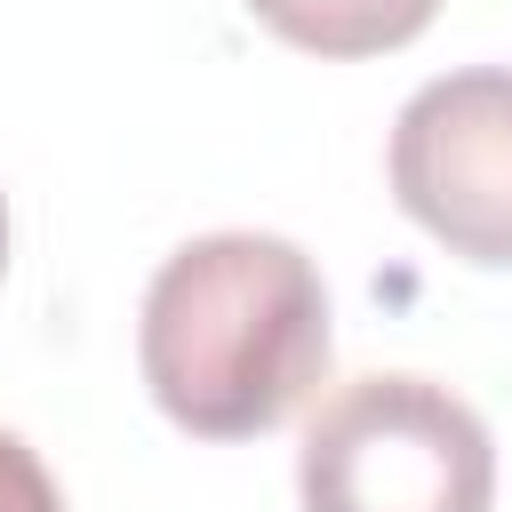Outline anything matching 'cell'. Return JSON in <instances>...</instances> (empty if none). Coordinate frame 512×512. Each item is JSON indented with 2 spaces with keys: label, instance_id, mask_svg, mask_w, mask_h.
Instances as JSON below:
<instances>
[{
  "label": "cell",
  "instance_id": "obj_1",
  "mask_svg": "<svg viewBox=\"0 0 512 512\" xmlns=\"http://www.w3.org/2000/svg\"><path fill=\"white\" fill-rule=\"evenodd\" d=\"M144 392L192 440H256L304 408L328 376V288L320 264L280 232L184 240L136 320Z\"/></svg>",
  "mask_w": 512,
  "mask_h": 512
},
{
  "label": "cell",
  "instance_id": "obj_2",
  "mask_svg": "<svg viewBox=\"0 0 512 512\" xmlns=\"http://www.w3.org/2000/svg\"><path fill=\"white\" fill-rule=\"evenodd\" d=\"M304 512H488L496 440L432 376H352L296 456Z\"/></svg>",
  "mask_w": 512,
  "mask_h": 512
},
{
  "label": "cell",
  "instance_id": "obj_3",
  "mask_svg": "<svg viewBox=\"0 0 512 512\" xmlns=\"http://www.w3.org/2000/svg\"><path fill=\"white\" fill-rule=\"evenodd\" d=\"M392 200L464 264H512V64L424 80L392 120Z\"/></svg>",
  "mask_w": 512,
  "mask_h": 512
},
{
  "label": "cell",
  "instance_id": "obj_4",
  "mask_svg": "<svg viewBox=\"0 0 512 512\" xmlns=\"http://www.w3.org/2000/svg\"><path fill=\"white\" fill-rule=\"evenodd\" d=\"M248 16L304 56H384L408 48L440 0H248Z\"/></svg>",
  "mask_w": 512,
  "mask_h": 512
},
{
  "label": "cell",
  "instance_id": "obj_5",
  "mask_svg": "<svg viewBox=\"0 0 512 512\" xmlns=\"http://www.w3.org/2000/svg\"><path fill=\"white\" fill-rule=\"evenodd\" d=\"M0 512H64V488L48 480L40 448L0 432Z\"/></svg>",
  "mask_w": 512,
  "mask_h": 512
},
{
  "label": "cell",
  "instance_id": "obj_6",
  "mask_svg": "<svg viewBox=\"0 0 512 512\" xmlns=\"http://www.w3.org/2000/svg\"><path fill=\"white\" fill-rule=\"evenodd\" d=\"M0 272H8V200H0Z\"/></svg>",
  "mask_w": 512,
  "mask_h": 512
}]
</instances>
